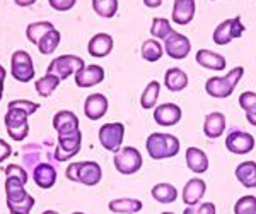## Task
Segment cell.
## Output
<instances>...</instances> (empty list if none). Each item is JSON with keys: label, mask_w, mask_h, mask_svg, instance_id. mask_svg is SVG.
Wrapping results in <instances>:
<instances>
[{"label": "cell", "mask_w": 256, "mask_h": 214, "mask_svg": "<svg viewBox=\"0 0 256 214\" xmlns=\"http://www.w3.org/2000/svg\"><path fill=\"white\" fill-rule=\"evenodd\" d=\"M26 183L16 176H7L6 180V195L9 212H24L30 214L34 207V197L26 190Z\"/></svg>", "instance_id": "6da1fadb"}, {"label": "cell", "mask_w": 256, "mask_h": 214, "mask_svg": "<svg viewBox=\"0 0 256 214\" xmlns=\"http://www.w3.org/2000/svg\"><path fill=\"white\" fill-rule=\"evenodd\" d=\"M180 139L172 134H164V132H154L147 137L146 141V149L148 156L156 161L160 159H169L174 158L180 153Z\"/></svg>", "instance_id": "7a4b0ae2"}, {"label": "cell", "mask_w": 256, "mask_h": 214, "mask_svg": "<svg viewBox=\"0 0 256 214\" xmlns=\"http://www.w3.org/2000/svg\"><path fill=\"white\" fill-rule=\"evenodd\" d=\"M242 76H244V67L239 65V67H234L232 71H229L222 77H208L207 82H205V91L212 98L226 100L234 93V89H236Z\"/></svg>", "instance_id": "3957f363"}, {"label": "cell", "mask_w": 256, "mask_h": 214, "mask_svg": "<svg viewBox=\"0 0 256 214\" xmlns=\"http://www.w3.org/2000/svg\"><path fill=\"white\" fill-rule=\"evenodd\" d=\"M65 176L70 182L82 183L86 187H94L101 182L102 170L101 164L96 161H74L65 170Z\"/></svg>", "instance_id": "277c9868"}, {"label": "cell", "mask_w": 256, "mask_h": 214, "mask_svg": "<svg viewBox=\"0 0 256 214\" xmlns=\"http://www.w3.org/2000/svg\"><path fill=\"white\" fill-rule=\"evenodd\" d=\"M28 115L22 108L14 105L7 106V113L4 117V123H6L7 134L10 135L12 141H24L30 134V123H28Z\"/></svg>", "instance_id": "5b68a950"}, {"label": "cell", "mask_w": 256, "mask_h": 214, "mask_svg": "<svg viewBox=\"0 0 256 214\" xmlns=\"http://www.w3.org/2000/svg\"><path fill=\"white\" fill-rule=\"evenodd\" d=\"M113 163H114V168L118 170V173L134 175L142 168L144 159L137 147L126 146V147H122L118 153H114Z\"/></svg>", "instance_id": "8992f818"}, {"label": "cell", "mask_w": 256, "mask_h": 214, "mask_svg": "<svg viewBox=\"0 0 256 214\" xmlns=\"http://www.w3.org/2000/svg\"><path fill=\"white\" fill-rule=\"evenodd\" d=\"M10 76L19 82H31L36 76V69L31 55L26 50H18L10 57Z\"/></svg>", "instance_id": "52a82bcc"}, {"label": "cell", "mask_w": 256, "mask_h": 214, "mask_svg": "<svg viewBox=\"0 0 256 214\" xmlns=\"http://www.w3.org/2000/svg\"><path fill=\"white\" fill-rule=\"evenodd\" d=\"M84 65L86 62L77 55H60L52 60V64L46 69V74H53L60 81H65L70 76H76Z\"/></svg>", "instance_id": "ba28073f"}, {"label": "cell", "mask_w": 256, "mask_h": 214, "mask_svg": "<svg viewBox=\"0 0 256 214\" xmlns=\"http://www.w3.org/2000/svg\"><path fill=\"white\" fill-rule=\"evenodd\" d=\"M99 142L110 153H118L125 139V125L122 122H110L99 129Z\"/></svg>", "instance_id": "9c48e42d"}, {"label": "cell", "mask_w": 256, "mask_h": 214, "mask_svg": "<svg viewBox=\"0 0 256 214\" xmlns=\"http://www.w3.org/2000/svg\"><path fill=\"white\" fill-rule=\"evenodd\" d=\"M244 31H246V26L241 23L239 16L226 19L214 30V43L218 45V47H226V45H229L232 40L241 38V36L244 35Z\"/></svg>", "instance_id": "30bf717a"}, {"label": "cell", "mask_w": 256, "mask_h": 214, "mask_svg": "<svg viewBox=\"0 0 256 214\" xmlns=\"http://www.w3.org/2000/svg\"><path fill=\"white\" fill-rule=\"evenodd\" d=\"M80 146H82V132L77 130L74 134L68 135H58V144L55 147V153H53V158L56 161L64 163L72 159L74 156H77L80 153Z\"/></svg>", "instance_id": "8fae6325"}, {"label": "cell", "mask_w": 256, "mask_h": 214, "mask_svg": "<svg viewBox=\"0 0 256 214\" xmlns=\"http://www.w3.org/2000/svg\"><path fill=\"white\" fill-rule=\"evenodd\" d=\"M164 52L174 60H183L186 59L192 52V41L188 40V36L181 35L178 31H172L171 35L164 40Z\"/></svg>", "instance_id": "7c38bea8"}, {"label": "cell", "mask_w": 256, "mask_h": 214, "mask_svg": "<svg viewBox=\"0 0 256 214\" xmlns=\"http://www.w3.org/2000/svg\"><path fill=\"white\" fill-rule=\"evenodd\" d=\"M226 147L232 154H248L254 149V137L242 130H230L226 137Z\"/></svg>", "instance_id": "4fadbf2b"}, {"label": "cell", "mask_w": 256, "mask_h": 214, "mask_svg": "<svg viewBox=\"0 0 256 214\" xmlns=\"http://www.w3.org/2000/svg\"><path fill=\"white\" fill-rule=\"evenodd\" d=\"M104 69L101 67V65H84V67L80 69L79 72L74 76V79H76V84L79 86V88H94V86L101 84L102 81H104Z\"/></svg>", "instance_id": "5bb4252c"}, {"label": "cell", "mask_w": 256, "mask_h": 214, "mask_svg": "<svg viewBox=\"0 0 256 214\" xmlns=\"http://www.w3.org/2000/svg\"><path fill=\"white\" fill-rule=\"evenodd\" d=\"M183 112L174 103H164L154 108V120L160 127H172L176 123H180Z\"/></svg>", "instance_id": "9a60e30c"}, {"label": "cell", "mask_w": 256, "mask_h": 214, "mask_svg": "<svg viewBox=\"0 0 256 214\" xmlns=\"http://www.w3.org/2000/svg\"><path fill=\"white\" fill-rule=\"evenodd\" d=\"M205 192H207V183L205 180H202L200 176H195V178H190L183 187V192H181V199L183 202L188 205H196L202 202Z\"/></svg>", "instance_id": "2e32d148"}, {"label": "cell", "mask_w": 256, "mask_h": 214, "mask_svg": "<svg viewBox=\"0 0 256 214\" xmlns=\"http://www.w3.org/2000/svg\"><path fill=\"white\" fill-rule=\"evenodd\" d=\"M53 129L58 132V135H68L79 130V117L70 110H60L53 115Z\"/></svg>", "instance_id": "e0dca14e"}, {"label": "cell", "mask_w": 256, "mask_h": 214, "mask_svg": "<svg viewBox=\"0 0 256 214\" xmlns=\"http://www.w3.org/2000/svg\"><path fill=\"white\" fill-rule=\"evenodd\" d=\"M108 98L101 93H92L84 101V113L89 120H99L108 113Z\"/></svg>", "instance_id": "ac0fdd59"}, {"label": "cell", "mask_w": 256, "mask_h": 214, "mask_svg": "<svg viewBox=\"0 0 256 214\" xmlns=\"http://www.w3.org/2000/svg\"><path fill=\"white\" fill-rule=\"evenodd\" d=\"M113 36L108 35V33H98L89 40L88 52L94 59H104L113 50Z\"/></svg>", "instance_id": "d6986e66"}, {"label": "cell", "mask_w": 256, "mask_h": 214, "mask_svg": "<svg viewBox=\"0 0 256 214\" xmlns=\"http://www.w3.org/2000/svg\"><path fill=\"white\" fill-rule=\"evenodd\" d=\"M32 180L38 185L40 188L46 190L52 188L56 183V170L53 164H50L46 161H41L32 168Z\"/></svg>", "instance_id": "ffe728a7"}, {"label": "cell", "mask_w": 256, "mask_h": 214, "mask_svg": "<svg viewBox=\"0 0 256 214\" xmlns=\"http://www.w3.org/2000/svg\"><path fill=\"white\" fill-rule=\"evenodd\" d=\"M195 60L198 65H202L204 69H208V71H216V72H220L226 69L227 62H226V57L220 55V53H216L212 50H207V48H202V50L196 52L195 55Z\"/></svg>", "instance_id": "44dd1931"}, {"label": "cell", "mask_w": 256, "mask_h": 214, "mask_svg": "<svg viewBox=\"0 0 256 214\" xmlns=\"http://www.w3.org/2000/svg\"><path fill=\"white\" fill-rule=\"evenodd\" d=\"M195 0H174V6H172V23L180 24V26H186L195 18Z\"/></svg>", "instance_id": "7402d4cb"}, {"label": "cell", "mask_w": 256, "mask_h": 214, "mask_svg": "<svg viewBox=\"0 0 256 214\" xmlns=\"http://www.w3.org/2000/svg\"><path fill=\"white\" fill-rule=\"evenodd\" d=\"M226 115L220 112H212L205 117L204 122V134L208 139H218L226 132Z\"/></svg>", "instance_id": "603a6c76"}, {"label": "cell", "mask_w": 256, "mask_h": 214, "mask_svg": "<svg viewBox=\"0 0 256 214\" xmlns=\"http://www.w3.org/2000/svg\"><path fill=\"white\" fill-rule=\"evenodd\" d=\"M188 74L180 67H171L164 74V86L171 93L184 91L188 88Z\"/></svg>", "instance_id": "cb8c5ba5"}, {"label": "cell", "mask_w": 256, "mask_h": 214, "mask_svg": "<svg viewBox=\"0 0 256 214\" xmlns=\"http://www.w3.org/2000/svg\"><path fill=\"white\" fill-rule=\"evenodd\" d=\"M184 159H186V166L193 173H205L208 170V156L205 154V151L198 149L195 146H190L186 149V154H184Z\"/></svg>", "instance_id": "d4e9b609"}, {"label": "cell", "mask_w": 256, "mask_h": 214, "mask_svg": "<svg viewBox=\"0 0 256 214\" xmlns=\"http://www.w3.org/2000/svg\"><path fill=\"white\" fill-rule=\"evenodd\" d=\"M238 182L246 188H256V161H242L236 166Z\"/></svg>", "instance_id": "484cf974"}, {"label": "cell", "mask_w": 256, "mask_h": 214, "mask_svg": "<svg viewBox=\"0 0 256 214\" xmlns=\"http://www.w3.org/2000/svg\"><path fill=\"white\" fill-rule=\"evenodd\" d=\"M142 200L128 199V197H125V199H113L108 204V209L114 214H137L142 211Z\"/></svg>", "instance_id": "4316f807"}, {"label": "cell", "mask_w": 256, "mask_h": 214, "mask_svg": "<svg viewBox=\"0 0 256 214\" xmlns=\"http://www.w3.org/2000/svg\"><path fill=\"white\" fill-rule=\"evenodd\" d=\"M154 200H158L159 204H172L178 199V190L172 183H156L150 190Z\"/></svg>", "instance_id": "83f0119b"}, {"label": "cell", "mask_w": 256, "mask_h": 214, "mask_svg": "<svg viewBox=\"0 0 256 214\" xmlns=\"http://www.w3.org/2000/svg\"><path fill=\"white\" fill-rule=\"evenodd\" d=\"M159 94H160V82L159 81H150L144 89L142 96H140V106L144 110H150L156 108L159 100Z\"/></svg>", "instance_id": "f1b7e54d"}, {"label": "cell", "mask_w": 256, "mask_h": 214, "mask_svg": "<svg viewBox=\"0 0 256 214\" xmlns=\"http://www.w3.org/2000/svg\"><path fill=\"white\" fill-rule=\"evenodd\" d=\"M239 106L246 113V120L256 127V93L244 91L239 96Z\"/></svg>", "instance_id": "f546056e"}, {"label": "cell", "mask_w": 256, "mask_h": 214, "mask_svg": "<svg viewBox=\"0 0 256 214\" xmlns=\"http://www.w3.org/2000/svg\"><path fill=\"white\" fill-rule=\"evenodd\" d=\"M142 59L146 62H150V64H154V62L160 60V57L164 55V47L160 45L159 40H146L142 43Z\"/></svg>", "instance_id": "4dcf8cb0"}, {"label": "cell", "mask_w": 256, "mask_h": 214, "mask_svg": "<svg viewBox=\"0 0 256 214\" xmlns=\"http://www.w3.org/2000/svg\"><path fill=\"white\" fill-rule=\"evenodd\" d=\"M60 82L62 81L56 76H53V74H44L43 77H40V79L36 81V84H34L36 93H38L41 98H50L53 94V91L60 86Z\"/></svg>", "instance_id": "1f68e13d"}, {"label": "cell", "mask_w": 256, "mask_h": 214, "mask_svg": "<svg viewBox=\"0 0 256 214\" xmlns=\"http://www.w3.org/2000/svg\"><path fill=\"white\" fill-rule=\"evenodd\" d=\"M52 30H55L53 23H48V21H38V23H31L30 26L26 28V36L32 45H38L40 40Z\"/></svg>", "instance_id": "d6a6232c"}, {"label": "cell", "mask_w": 256, "mask_h": 214, "mask_svg": "<svg viewBox=\"0 0 256 214\" xmlns=\"http://www.w3.org/2000/svg\"><path fill=\"white\" fill-rule=\"evenodd\" d=\"M60 40H62V35H60V31L55 28V30L48 31L46 35L40 40V43L36 45V47H38L41 55H50V53H53L56 48H58Z\"/></svg>", "instance_id": "836d02e7"}, {"label": "cell", "mask_w": 256, "mask_h": 214, "mask_svg": "<svg viewBox=\"0 0 256 214\" xmlns=\"http://www.w3.org/2000/svg\"><path fill=\"white\" fill-rule=\"evenodd\" d=\"M92 9L99 18L111 19L118 12V0H92Z\"/></svg>", "instance_id": "e575fe53"}, {"label": "cell", "mask_w": 256, "mask_h": 214, "mask_svg": "<svg viewBox=\"0 0 256 214\" xmlns=\"http://www.w3.org/2000/svg\"><path fill=\"white\" fill-rule=\"evenodd\" d=\"M174 31L171 26V23L166 19V18H154L152 19V24H150V35L154 36V40H166L171 33Z\"/></svg>", "instance_id": "d590c367"}, {"label": "cell", "mask_w": 256, "mask_h": 214, "mask_svg": "<svg viewBox=\"0 0 256 214\" xmlns=\"http://www.w3.org/2000/svg\"><path fill=\"white\" fill-rule=\"evenodd\" d=\"M234 214H256V197L242 195L234 204Z\"/></svg>", "instance_id": "8d00e7d4"}, {"label": "cell", "mask_w": 256, "mask_h": 214, "mask_svg": "<svg viewBox=\"0 0 256 214\" xmlns=\"http://www.w3.org/2000/svg\"><path fill=\"white\" fill-rule=\"evenodd\" d=\"M183 214H217V207L214 202H200L196 205H188Z\"/></svg>", "instance_id": "74e56055"}, {"label": "cell", "mask_w": 256, "mask_h": 214, "mask_svg": "<svg viewBox=\"0 0 256 214\" xmlns=\"http://www.w3.org/2000/svg\"><path fill=\"white\" fill-rule=\"evenodd\" d=\"M9 105H14V106H19V108H22L24 112H26L28 115H31L32 113H36L40 110V105L38 103H34V101H30V100H12Z\"/></svg>", "instance_id": "f35d334b"}, {"label": "cell", "mask_w": 256, "mask_h": 214, "mask_svg": "<svg viewBox=\"0 0 256 214\" xmlns=\"http://www.w3.org/2000/svg\"><path fill=\"white\" fill-rule=\"evenodd\" d=\"M6 175L7 176H16V178H20L24 183H28V180H30V176H28L26 170H24L22 166H19V164H9V166L6 168Z\"/></svg>", "instance_id": "ab89813d"}, {"label": "cell", "mask_w": 256, "mask_h": 214, "mask_svg": "<svg viewBox=\"0 0 256 214\" xmlns=\"http://www.w3.org/2000/svg\"><path fill=\"white\" fill-rule=\"evenodd\" d=\"M50 7L58 12H67L70 9H74V6L77 4V0H48Z\"/></svg>", "instance_id": "60d3db41"}, {"label": "cell", "mask_w": 256, "mask_h": 214, "mask_svg": "<svg viewBox=\"0 0 256 214\" xmlns=\"http://www.w3.org/2000/svg\"><path fill=\"white\" fill-rule=\"evenodd\" d=\"M12 154V147L9 146V142L0 139V163H4L6 159H9V156Z\"/></svg>", "instance_id": "b9f144b4"}, {"label": "cell", "mask_w": 256, "mask_h": 214, "mask_svg": "<svg viewBox=\"0 0 256 214\" xmlns=\"http://www.w3.org/2000/svg\"><path fill=\"white\" fill-rule=\"evenodd\" d=\"M6 77H7L6 67L0 65V101H2V96H4V82H6Z\"/></svg>", "instance_id": "7bdbcfd3"}, {"label": "cell", "mask_w": 256, "mask_h": 214, "mask_svg": "<svg viewBox=\"0 0 256 214\" xmlns=\"http://www.w3.org/2000/svg\"><path fill=\"white\" fill-rule=\"evenodd\" d=\"M164 0H144V4H146V7L148 9H158V7L162 6Z\"/></svg>", "instance_id": "ee69618b"}, {"label": "cell", "mask_w": 256, "mask_h": 214, "mask_svg": "<svg viewBox=\"0 0 256 214\" xmlns=\"http://www.w3.org/2000/svg\"><path fill=\"white\" fill-rule=\"evenodd\" d=\"M19 7H31L32 4H36V0H14Z\"/></svg>", "instance_id": "f6af8a7d"}, {"label": "cell", "mask_w": 256, "mask_h": 214, "mask_svg": "<svg viewBox=\"0 0 256 214\" xmlns=\"http://www.w3.org/2000/svg\"><path fill=\"white\" fill-rule=\"evenodd\" d=\"M41 214H58L56 211H52V209H48V211H44V212H41Z\"/></svg>", "instance_id": "bcb514c9"}, {"label": "cell", "mask_w": 256, "mask_h": 214, "mask_svg": "<svg viewBox=\"0 0 256 214\" xmlns=\"http://www.w3.org/2000/svg\"><path fill=\"white\" fill-rule=\"evenodd\" d=\"M72 214H86V212H80V211H76V212H72Z\"/></svg>", "instance_id": "7dc6e473"}, {"label": "cell", "mask_w": 256, "mask_h": 214, "mask_svg": "<svg viewBox=\"0 0 256 214\" xmlns=\"http://www.w3.org/2000/svg\"><path fill=\"white\" fill-rule=\"evenodd\" d=\"M10 214H24V212H10Z\"/></svg>", "instance_id": "c3c4849f"}, {"label": "cell", "mask_w": 256, "mask_h": 214, "mask_svg": "<svg viewBox=\"0 0 256 214\" xmlns=\"http://www.w3.org/2000/svg\"><path fill=\"white\" fill-rule=\"evenodd\" d=\"M160 214H172V212H160Z\"/></svg>", "instance_id": "681fc988"}, {"label": "cell", "mask_w": 256, "mask_h": 214, "mask_svg": "<svg viewBox=\"0 0 256 214\" xmlns=\"http://www.w3.org/2000/svg\"><path fill=\"white\" fill-rule=\"evenodd\" d=\"M212 2H216V0H212Z\"/></svg>", "instance_id": "f907efd6"}]
</instances>
